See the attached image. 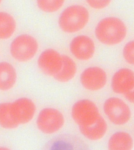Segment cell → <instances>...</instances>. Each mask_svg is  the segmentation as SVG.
<instances>
[{
    "label": "cell",
    "mask_w": 134,
    "mask_h": 150,
    "mask_svg": "<svg viewBox=\"0 0 134 150\" xmlns=\"http://www.w3.org/2000/svg\"><path fill=\"white\" fill-rule=\"evenodd\" d=\"M88 4L91 8L95 9H101L106 8L110 4V1H93L88 0L86 1Z\"/></svg>",
    "instance_id": "cell-21"
},
{
    "label": "cell",
    "mask_w": 134,
    "mask_h": 150,
    "mask_svg": "<svg viewBox=\"0 0 134 150\" xmlns=\"http://www.w3.org/2000/svg\"><path fill=\"white\" fill-rule=\"evenodd\" d=\"M38 49L36 39L27 34L18 36L12 42L10 53L13 58L20 62H26L32 59Z\"/></svg>",
    "instance_id": "cell-3"
},
{
    "label": "cell",
    "mask_w": 134,
    "mask_h": 150,
    "mask_svg": "<svg viewBox=\"0 0 134 150\" xmlns=\"http://www.w3.org/2000/svg\"><path fill=\"white\" fill-rule=\"evenodd\" d=\"M107 128V123L101 115L89 125L79 126L80 131L83 135L93 141L102 139L106 132Z\"/></svg>",
    "instance_id": "cell-12"
},
{
    "label": "cell",
    "mask_w": 134,
    "mask_h": 150,
    "mask_svg": "<svg viewBox=\"0 0 134 150\" xmlns=\"http://www.w3.org/2000/svg\"><path fill=\"white\" fill-rule=\"evenodd\" d=\"M1 1H0V4H1Z\"/></svg>",
    "instance_id": "cell-24"
},
{
    "label": "cell",
    "mask_w": 134,
    "mask_h": 150,
    "mask_svg": "<svg viewBox=\"0 0 134 150\" xmlns=\"http://www.w3.org/2000/svg\"><path fill=\"white\" fill-rule=\"evenodd\" d=\"M0 150H11L10 149L5 146H0Z\"/></svg>",
    "instance_id": "cell-23"
},
{
    "label": "cell",
    "mask_w": 134,
    "mask_h": 150,
    "mask_svg": "<svg viewBox=\"0 0 134 150\" xmlns=\"http://www.w3.org/2000/svg\"><path fill=\"white\" fill-rule=\"evenodd\" d=\"M126 26L118 18L108 17L102 19L95 28V34L98 40L107 45H115L120 43L125 38Z\"/></svg>",
    "instance_id": "cell-1"
},
{
    "label": "cell",
    "mask_w": 134,
    "mask_h": 150,
    "mask_svg": "<svg viewBox=\"0 0 134 150\" xmlns=\"http://www.w3.org/2000/svg\"><path fill=\"white\" fill-rule=\"evenodd\" d=\"M124 95L127 100L130 103L134 104V87L130 91Z\"/></svg>",
    "instance_id": "cell-22"
},
{
    "label": "cell",
    "mask_w": 134,
    "mask_h": 150,
    "mask_svg": "<svg viewBox=\"0 0 134 150\" xmlns=\"http://www.w3.org/2000/svg\"><path fill=\"white\" fill-rule=\"evenodd\" d=\"M16 29V21L14 18L8 13L0 12V39L10 38Z\"/></svg>",
    "instance_id": "cell-17"
},
{
    "label": "cell",
    "mask_w": 134,
    "mask_h": 150,
    "mask_svg": "<svg viewBox=\"0 0 134 150\" xmlns=\"http://www.w3.org/2000/svg\"><path fill=\"white\" fill-rule=\"evenodd\" d=\"M103 107L106 115L115 125H124L130 119L131 111L129 106L119 98H108L105 102Z\"/></svg>",
    "instance_id": "cell-4"
},
{
    "label": "cell",
    "mask_w": 134,
    "mask_h": 150,
    "mask_svg": "<svg viewBox=\"0 0 134 150\" xmlns=\"http://www.w3.org/2000/svg\"><path fill=\"white\" fill-rule=\"evenodd\" d=\"M72 117L79 126L89 125L100 115L96 104L88 99L81 100L73 105Z\"/></svg>",
    "instance_id": "cell-6"
},
{
    "label": "cell",
    "mask_w": 134,
    "mask_h": 150,
    "mask_svg": "<svg viewBox=\"0 0 134 150\" xmlns=\"http://www.w3.org/2000/svg\"><path fill=\"white\" fill-rule=\"evenodd\" d=\"M80 80L85 88L91 91H98L103 88L106 84L107 76L102 68L91 67L82 72Z\"/></svg>",
    "instance_id": "cell-8"
},
{
    "label": "cell",
    "mask_w": 134,
    "mask_h": 150,
    "mask_svg": "<svg viewBox=\"0 0 134 150\" xmlns=\"http://www.w3.org/2000/svg\"><path fill=\"white\" fill-rule=\"evenodd\" d=\"M19 125L12 111L11 103H0V125L7 129H13Z\"/></svg>",
    "instance_id": "cell-16"
},
{
    "label": "cell",
    "mask_w": 134,
    "mask_h": 150,
    "mask_svg": "<svg viewBox=\"0 0 134 150\" xmlns=\"http://www.w3.org/2000/svg\"><path fill=\"white\" fill-rule=\"evenodd\" d=\"M89 13L83 6L74 5L66 8L60 15L58 25L61 30L74 33L82 30L89 22Z\"/></svg>",
    "instance_id": "cell-2"
},
{
    "label": "cell",
    "mask_w": 134,
    "mask_h": 150,
    "mask_svg": "<svg viewBox=\"0 0 134 150\" xmlns=\"http://www.w3.org/2000/svg\"><path fill=\"white\" fill-rule=\"evenodd\" d=\"M62 0H40L37 1L38 8L44 12H55L59 10L64 4Z\"/></svg>",
    "instance_id": "cell-18"
},
{
    "label": "cell",
    "mask_w": 134,
    "mask_h": 150,
    "mask_svg": "<svg viewBox=\"0 0 134 150\" xmlns=\"http://www.w3.org/2000/svg\"><path fill=\"white\" fill-rule=\"evenodd\" d=\"M50 150H73V148L68 142L58 140L53 143Z\"/></svg>",
    "instance_id": "cell-20"
},
{
    "label": "cell",
    "mask_w": 134,
    "mask_h": 150,
    "mask_svg": "<svg viewBox=\"0 0 134 150\" xmlns=\"http://www.w3.org/2000/svg\"><path fill=\"white\" fill-rule=\"evenodd\" d=\"M64 117L60 111L52 108L42 110L39 114L36 125L39 129L46 134H52L63 126Z\"/></svg>",
    "instance_id": "cell-5"
},
{
    "label": "cell",
    "mask_w": 134,
    "mask_h": 150,
    "mask_svg": "<svg viewBox=\"0 0 134 150\" xmlns=\"http://www.w3.org/2000/svg\"><path fill=\"white\" fill-rule=\"evenodd\" d=\"M63 65L61 71L54 77L61 83H67L75 77L77 71L76 63L72 59L67 55H63Z\"/></svg>",
    "instance_id": "cell-15"
},
{
    "label": "cell",
    "mask_w": 134,
    "mask_h": 150,
    "mask_svg": "<svg viewBox=\"0 0 134 150\" xmlns=\"http://www.w3.org/2000/svg\"><path fill=\"white\" fill-rule=\"evenodd\" d=\"M17 75L15 68L10 63H0V90L6 91L14 87L16 83Z\"/></svg>",
    "instance_id": "cell-13"
},
{
    "label": "cell",
    "mask_w": 134,
    "mask_h": 150,
    "mask_svg": "<svg viewBox=\"0 0 134 150\" xmlns=\"http://www.w3.org/2000/svg\"><path fill=\"white\" fill-rule=\"evenodd\" d=\"M70 50L75 58L79 60H89L95 54V47L93 41L86 35H79L73 39L70 44Z\"/></svg>",
    "instance_id": "cell-9"
},
{
    "label": "cell",
    "mask_w": 134,
    "mask_h": 150,
    "mask_svg": "<svg viewBox=\"0 0 134 150\" xmlns=\"http://www.w3.org/2000/svg\"><path fill=\"white\" fill-rule=\"evenodd\" d=\"M123 56L127 63L134 66V40L128 42L124 46Z\"/></svg>",
    "instance_id": "cell-19"
},
{
    "label": "cell",
    "mask_w": 134,
    "mask_h": 150,
    "mask_svg": "<svg viewBox=\"0 0 134 150\" xmlns=\"http://www.w3.org/2000/svg\"><path fill=\"white\" fill-rule=\"evenodd\" d=\"M37 63L42 72L48 76L54 77L62 69V56L54 49H47L40 54Z\"/></svg>",
    "instance_id": "cell-7"
},
{
    "label": "cell",
    "mask_w": 134,
    "mask_h": 150,
    "mask_svg": "<svg viewBox=\"0 0 134 150\" xmlns=\"http://www.w3.org/2000/svg\"><path fill=\"white\" fill-rule=\"evenodd\" d=\"M11 108L14 117L19 125L30 122L36 111L34 102L25 97L19 98L11 103Z\"/></svg>",
    "instance_id": "cell-10"
},
{
    "label": "cell",
    "mask_w": 134,
    "mask_h": 150,
    "mask_svg": "<svg viewBox=\"0 0 134 150\" xmlns=\"http://www.w3.org/2000/svg\"><path fill=\"white\" fill-rule=\"evenodd\" d=\"M134 87V72L131 69H120L114 74L112 79L111 88L115 93L125 94Z\"/></svg>",
    "instance_id": "cell-11"
},
{
    "label": "cell",
    "mask_w": 134,
    "mask_h": 150,
    "mask_svg": "<svg viewBox=\"0 0 134 150\" xmlns=\"http://www.w3.org/2000/svg\"></svg>",
    "instance_id": "cell-25"
},
{
    "label": "cell",
    "mask_w": 134,
    "mask_h": 150,
    "mask_svg": "<svg viewBox=\"0 0 134 150\" xmlns=\"http://www.w3.org/2000/svg\"><path fill=\"white\" fill-rule=\"evenodd\" d=\"M133 141L130 135L125 132H118L110 137L108 142L109 150H132Z\"/></svg>",
    "instance_id": "cell-14"
}]
</instances>
